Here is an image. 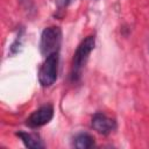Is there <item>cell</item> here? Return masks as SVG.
Listing matches in <instances>:
<instances>
[{"label": "cell", "mask_w": 149, "mask_h": 149, "mask_svg": "<svg viewBox=\"0 0 149 149\" xmlns=\"http://www.w3.org/2000/svg\"><path fill=\"white\" fill-rule=\"evenodd\" d=\"M58 64L59 52H55L45 57L38 70V81L43 87H49L56 81L58 74Z\"/></svg>", "instance_id": "3"}, {"label": "cell", "mask_w": 149, "mask_h": 149, "mask_svg": "<svg viewBox=\"0 0 149 149\" xmlns=\"http://www.w3.org/2000/svg\"><path fill=\"white\" fill-rule=\"evenodd\" d=\"M93 144H94V137L87 133H80L73 140V146L77 149H88L93 147Z\"/></svg>", "instance_id": "7"}, {"label": "cell", "mask_w": 149, "mask_h": 149, "mask_svg": "<svg viewBox=\"0 0 149 149\" xmlns=\"http://www.w3.org/2000/svg\"><path fill=\"white\" fill-rule=\"evenodd\" d=\"M54 116V107L51 105H44L34 111L26 120V125L30 128H40L51 121Z\"/></svg>", "instance_id": "4"}, {"label": "cell", "mask_w": 149, "mask_h": 149, "mask_svg": "<svg viewBox=\"0 0 149 149\" xmlns=\"http://www.w3.org/2000/svg\"><path fill=\"white\" fill-rule=\"evenodd\" d=\"M62 43V30L57 26H50L44 28L40 40V51L43 56H49L55 52H59Z\"/></svg>", "instance_id": "2"}, {"label": "cell", "mask_w": 149, "mask_h": 149, "mask_svg": "<svg viewBox=\"0 0 149 149\" xmlns=\"http://www.w3.org/2000/svg\"><path fill=\"white\" fill-rule=\"evenodd\" d=\"M69 2H70V0H56V6L58 9H63L64 7L68 6Z\"/></svg>", "instance_id": "8"}, {"label": "cell", "mask_w": 149, "mask_h": 149, "mask_svg": "<svg viewBox=\"0 0 149 149\" xmlns=\"http://www.w3.org/2000/svg\"><path fill=\"white\" fill-rule=\"evenodd\" d=\"M92 128L102 135H108L113 133L116 129V121L109 116H107L105 113L97 112L91 120Z\"/></svg>", "instance_id": "5"}, {"label": "cell", "mask_w": 149, "mask_h": 149, "mask_svg": "<svg viewBox=\"0 0 149 149\" xmlns=\"http://www.w3.org/2000/svg\"><path fill=\"white\" fill-rule=\"evenodd\" d=\"M16 136L21 139V141L23 142V144L27 148H31V149H42V148H44V144L42 143L38 135H36V134L26 133V132H17Z\"/></svg>", "instance_id": "6"}, {"label": "cell", "mask_w": 149, "mask_h": 149, "mask_svg": "<svg viewBox=\"0 0 149 149\" xmlns=\"http://www.w3.org/2000/svg\"><path fill=\"white\" fill-rule=\"evenodd\" d=\"M95 47V36L88 35L86 36L77 47L72 63H71V71H70V79L72 83H78L81 78L83 70L85 68V64L90 57V54L94 50Z\"/></svg>", "instance_id": "1"}]
</instances>
